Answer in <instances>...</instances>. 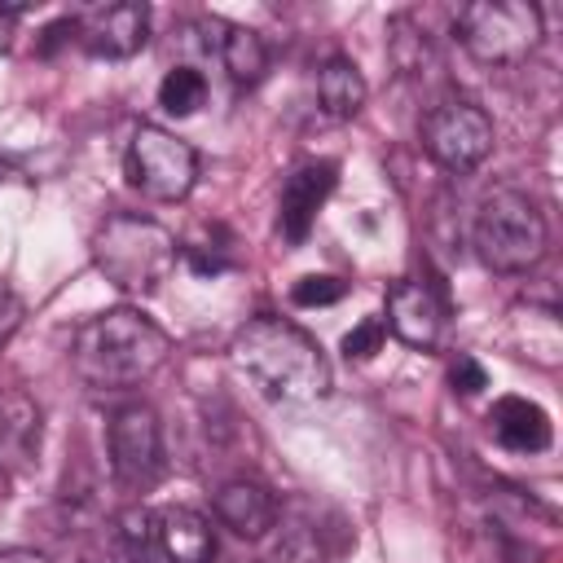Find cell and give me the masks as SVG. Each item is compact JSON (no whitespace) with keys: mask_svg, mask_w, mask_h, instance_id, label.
Listing matches in <instances>:
<instances>
[{"mask_svg":"<svg viewBox=\"0 0 563 563\" xmlns=\"http://www.w3.org/2000/svg\"><path fill=\"white\" fill-rule=\"evenodd\" d=\"M229 356H233L238 374L268 400L303 405V400H321L330 391V361L321 356L317 339L282 317L246 321L233 334Z\"/></svg>","mask_w":563,"mask_h":563,"instance_id":"cell-1","label":"cell"},{"mask_svg":"<svg viewBox=\"0 0 563 563\" xmlns=\"http://www.w3.org/2000/svg\"><path fill=\"white\" fill-rule=\"evenodd\" d=\"M167 361V334L136 308H106L75 330L70 365L88 387H132Z\"/></svg>","mask_w":563,"mask_h":563,"instance_id":"cell-2","label":"cell"},{"mask_svg":"<svg viewBox=\"0 0 563 563\" xmlns=\"http://www.w3.org/2000/svg\"><path fill=\"white\" fill-rule=\"evenodd\" d=\"M176 255H180L176 238L158 220H150V216L119 211V216H106L97 224V233H92V264H97V273L110 286L128 290V295L158 290L172 277Z\"/></svg>","mask_w":563,"mask_h":563,"instance_id":"cell-3","label":"cell"},{"mask_svg":"<svg viewBox=\"0 0 563 563\" xmlns=\"http://www.w3.org/2000/svg\"><path fill=\"white\" fill-rule=\"evenodd\" d=\"M471 242L493 273H528L545 255V216L528 194L493 189L475 211Z\"/></svg>","mask_w":563,"mask_h":563,"instance_id":"cell-4","label":"cell"},{"mask_svg":"<svg viewBox=\"0 0 563 563\" xmlns=\"http://www.w3.org/2000/svg\"><path fill=\"white\" fill-rule=\"evenodd\" d=\"M457 40L484 66H515L541 44V13L528 0H471L457 9Z\"/></svg>","mask_w":563,"mask_h":563,"instance_id":"cell-5","label":"cell"},{"mask_svg":"<svg viewBox=\"0 0 563 563\" xmlns=\"http://www.w3.org/2000/svg\"><path fill=\"white\" fill-rule=\"evenodd\" d=\"M123 176L132 189H141L158 202H176L198 180V154L180 136H172L154 123H141L123 154Z\"/></svg>","mask_w":563,"mask_h":563,"instance_id":"cell-6","label":"cell"},{"mask_svg":"<svg viewBox=\"0 0 563 563\" xmlns=\"http://www.w3.org/2000/svg\"><path fill=\"white\" fill-rule=\"evenodd\" d=\"M422 150L444 172H475L493 154V119L471 101H440L422 119Z\"/></svg>","mask_w":563,"mask_h":563,"instance_id":"cell-7","label":"cell"},{"mask_svg":"<svg viewBox=\"0 0 563 563\" xmlns=\"http://www.w3.org/2000/svg\"><path fill=\"white\" fill-rule=\"evenodd\" d=\"M110 471L128 493H145L163 475V427L150 405H128L110 418Z\"/></svg>","mask_w":563,"mask_h":563,"instance_id":"cell-8","label":"cell"},{"mask_svg":"<svg viewBox=\"0 0 563 563\" xmlns=\"http://www.w3.org/2000/svg\"><path fill=\"white\" fill-rule=\"evenodd\" d=\"M84 53L92 57H106V62H123L132 53L145 48L150 40V9L136 4V0H114V4H101V9H88L79 18V35Z\"/></svg>","mask_w":563,"mask_h":563,"instance_id":"cell-9","label":"cell"},{"mask_svg":"<svg viewBox=\"0 0 563 563\" xmlns=\"http://www.w3.org/2000/svg\"><path fill=\"white\" fill-rule=\"evenodd\" d=\"M334 180H339V167H334L330 158L303 163V167H295V172L286 176L282 202H277V229H282L286 242H303V238H308V229H312L321 202L330 198Z\"/></svg>","mask_w":563,"mask_h":563,"instance_id":"cell-10","label":"cell"},{"mask_svg":"<svg viewBox=\"0 0 563 563\" xmlns=\"http://www.w3.org/2000/svg\"><path fill=\"white\" fill-rule=\"evenodd\" d=\"M387 325L409 347H435L444 334V303L427 282L400 277L387 290Z\"/></svg>","mask_w":563,"mask_h":563,"instance_id":"cell-11","label":"cell"},{"mask_svg":"<svg viewBox=\"0 0 563 563\" xmlns=\"http://www.w3.org/2000/svg\"><path fill=\"white\" fill-rule=\"evenodd\" d=\"M194 26L207 35L202 48L220 57V66L229 70L233 84H246V88H251V84L264 79V70H268V48H264L260 31L238 26V22H224V18H202V22H194Z\"/></svg>","mask_w":563,"mask_h":563,"instance_id":"cell-12","label":"cell"},{"mask_svg":"<svg viewBox=\"0 0 563 563\" xmlns=\"http://www.w3.org/2000/svg\"><path fill=\"white\" fill-rule=\"evenodd\" d=\"M154 537L158 554L167 563H211L216 559V528L207 515L189 506H167L154 515Z\"/></svg>","mask_w":563,"mask_h":563,"instance_id":"cell-13","label":"cell"},{"mask_svg":"<svg viewBox=\"0 0 563 563\" xmlns=\"http://www.w3.org/2000/svg\"><path fill=\"white\" fill-rule=\"evenodd\" d=\"M488 431L510 453H541V449H550V435H554L550 413L537 400H523V396H501L488 409Z\"/></svg>","mask_w":563,"mask_h":563,"instance_id":"cell-14","label":"cell"},{"mask_svg":"<svg viewBox=\"0 0 563 563\" xmlns=\"http://www.w3.org/2000/svg\"><path fill=\"white\" fill-rule=\"evenodd\" d=\"M216 519H220L224 528H233L238 537L255 541V537H264V532L277 523V501H273V493H268L264 484H255V479H233V484H224V488L216 493Z\"/></svg>","mask_w":563,"mask_h":563,"instance_id":"cell-15","label":"cell"},{"mask_svg":"<svg viewBox=\"0 0 563 563\" xmlns=\"http://www.w3.org/2000/svg\"><path fill=\"white\" fill-rule=\"evenodd\" d=\"M317 101L330 119H352L365 106V79L356 70V62L347 57H325L317 70Z\"/></svg>","mask_w":563,"mask_h":563,"instance_id":"cell-16","label":"cell"},{"mask_svg":"<svg viewBox=\"0 0 563 563\" xmlns=\"http://www.w3.org/2000/svg\"><path fill=\"white\" fill-rule=\"evenodd\" d=\"M110 541H114V563H150V554L158 550V537H154V515L132 506L114 519L110 528Z\"/></svg>","mask_w":563,"mask_h":563,"instance_id":"cell-17","label":"cell"},{"mask_svg":"<svg viewBox=\"0 0 563 563\" xmlns=\"http://www.w3.org/2000/svg\"><path fill=\"white\" fill-rule=\"evenodd\" d=\"M202 101H207V75H202L198 66H172V70L163 75V84H158V106H163L167 114L185 119V114H194Z\"/></svg>","mask_w":563,"mask_h":563,"instance_id":"cell-18","label":"cell"},{"mask_svg":"<svg viewBox=\"0 0 563 563\" xmlns=\"http://www.w3.org/2000/svg\"><path fill=\"white\" fill-rule=\"evenodd\" d=\"M343 295H347V282H339V277H330V273H312V277H299V282H295V290H290V299H295L299 308L339 303Z\"/></svg>","mask_w":563,"mask_h":563,"instance_id":"cell-19","label":"cell"},{"mask_svg":"<svg viewBox=\"0 0 563 563\" xmlns=\"http://www.w3.org/2000/svg\"><path fill=\"white\" fill-rule=\"evenodd\" d=\"M383 334H387V325H383L378 317H365L356 330L343 334V356H347V361H365V356H374V352L383 347Z\"/></svg>","mask_w":563,"mask_h":563,"instance_id":"cell-20","label":"cell"},{"mask_svg":"<svg viewBox=\"0 0 563 563\" xmlns=\"http://www.w3.org/2000/svg\"><path fill=\"white\" fill-rule=\"evenodd\" d=\"M449 387H453L457 396H475V391L488 387V369H484L475 356H457V361L449 365Z\"/></svg>","mask_w":563,"mask_h":563,"instance_id":"cell-21","label":"cell"},{"mask_svg":"<svg viewBox=\"0 0 563 563\" xmlns=\"http://www.w3.org/2000/svg\"><path fill=\"white\" fill-rule=\"evenodd\" d=\"M18 325H22V299L0 282V347L18 334Z\"/></svg>","mask_w":563,"mask_h":563,"instance_id":"cell-22","label":"cell"},{"mask_svg":"<svg viewBox=\"0 0 563 563\" xmlns=\"http://www.w3.org/2000/svg\"><path fill=\"white\" fill-rule=\"evenodd\" d=\"M0 563H48V559L35 550H0Z\"/></svg>","mask_w":563,"mask_h":563,"instance_id":"cell-23","label":"cell"},{"mask_svg":"<svg viewBox=\"0 0 563 563\" xmlns=\"http://www.w3.org/2000/svg\"><path fill=\"white\" fill-rule=\"evenodd\" d=\"M4 48H9V18L0 13V53H4Z\"/></svg>","mask_w":563,"mask_h":563,"instance_id":"cell-24","label":"cell"}]
</instances>
